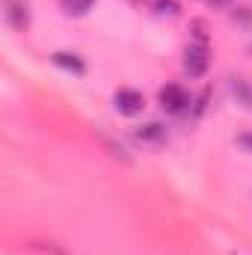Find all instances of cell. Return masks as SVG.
<instances>
[{"label":"cell","instance_id":"6da1fadb","mask_svg":"<svg viewBox=\"0 0 252 255\" xmlns=\"http://www.w3.org/2000/svg\"><path fill=\"white\" fill-rule=\"evenodd\" d=\"M113 104H116V110H119L122 116H136V113H142L145 98H142V92H136V89H119V92L113 95Z\"/></svg>","mask_w":252,"mask_h":255},{"label":"cell","instance_id":"7a4b0ae2","mask_svg":"<svg viewBox=\"0 0 252 255\" xmlns=\"http://www.w3.org/2000/svg\"><path fill=\"white\" fill-rule=\"evenodd\" d=\"M208 48L205 45H190L187 51H184V71H187L190 77H202L205 71H208Z\"/></svg>","mask_w":252,"mask_h":255},{"label":"cell","instance_id":"3957f363","mask_svg":"<svg viewBox=\"0 0 252 255\" xmlns=\"http://www.w3.org/2000/svg\"><path fill=\"white\" fill-rule=\"evenodd\" d=\"M187 104H190V98H187V92H184L181 86L169 83V86L160 89V107H163L166 113H181Z\"/></svg>","mask_w":252,"mask_h":255},{"label":"cell","instance_id":"277c9868","mask_svg":"<svg viewBox=\"0 0 252 255\" xmlns=\"http://www.w3.org/2000/svg\"><path fill=\"white\" fill-rule=\"evenodd\" d=\"M51 63L57 65V68H63V71H68V74H77V77L86 71L83 60H80L77 54H68V51H57V54H51Z\"/></svg>","mask_w":252,"mask_h":255},{"label":"cell","instance_id":"5b68a950","mask_svg":"<svg viewBox=\"0 0 252 255\" xmlns=\"http://www.w3.org/2000/svg\"><path fill=\"white\" fill-rule=\"evenodd\" d=\"M6 21L15 27V30H24L27 24H30V12H27V6L24 3H6Z\"/></svg>","mask_w":252,"mask_h":255},{"label":"cell","instance_id":"8992f818","mask_svg":"<svg viewBox=\"0 0 252 255\" xmlns=\"http://www.w3.org/2000/svg\"><path fill=\"white\" fill-rule=\"evenodd\" d=\"M136 136H139L142 142H160V139L166 136V128L157 125V122H148V125H139V128H136Z\"/></svg>","mask_w":252,"mask_h":255},{"label":"cell","instance_id":"52a82bcc","mask_svg":"<svg viewBox=\"0 0 252 255\" xmlns=\"http://www.w3.org/2000/svg\"><path fill=\"white\" fill-rule=\"evenodd\" d=\"M232 89H235V98H238L244 107H250V110H252V86H250V83H247L244 77H235Z\"/></svg>","mask_w":252,"mask_h":255},{"label":"cell","instance_id":"ba28073f","mask_svg":"<svg viewBox=\"0 0 252 255\" xmlns=\"http://www.w3.org/2000/svg\"><path fill=\"white\" fill-rule=\"evenodd\" d=\"M92 3H95V0H60V6H63L65 15H86V12L92 9Z\"/></svg>","mask_w":252,"mask_h":255},{"label":"cell","instance_id":"9c48e42d","mask_svg":"<svg viewBox=\"0 0 252 255\" xmlns=\"http://www.w3.org/2000/svg\"><path fill=\"white\" fill-rule=\"evenodd\" d=\"M101 142H104V145L110 148V154H113V157H119V160H125V163H130V157L125 154V148H122V145H116V142H113L110 136H104V133H101Z\"/></svg>","mask_w":252,"mask_h":255},{"label":"cell","instance_id":"30bf717a","mask_svg":"<svg viewBox=\"0 0 252 255\" xmlns=\"http://www.w3.org/2000/svg\"><path fill=\"white\" fill-rule=\"evenodd\" d=\"M154 9H157V15H169V18L178 15V3H175V0H157Z\"/></svg>","mask_w":252,"mask_h":255},{"label":"cell","instance_id":"8fae6325","mask_svg":"<svg viewBox=\"0 0 252 255\" xmlns=\"http://www.w3.org/2000/svg\"><path fill=\"white\" fill-rule=\"evenodd\" d=\"M238 142H241V145H244L247 151H252V133H244V136H241Z\"/></svg>","mask_w":252,"mask_h":255}]
</instances>
